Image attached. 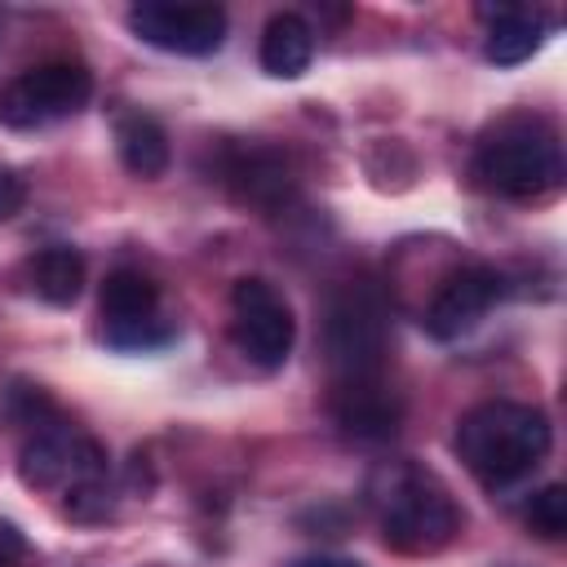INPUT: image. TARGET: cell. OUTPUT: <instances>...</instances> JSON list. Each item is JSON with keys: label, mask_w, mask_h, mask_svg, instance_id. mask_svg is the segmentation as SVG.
Returning <instances> with one entry per match:
<instances>
[{"label": "cell", "mask_w": 567, "mask_h": 567, "mask_svg": "<svg viewBox=\"0 0 567 567\" xmlns=\"http://www.w3.org/2000/svg\"><path fill=\"white\" fill-rule=\"evenodd\" d=\"M230 341L261 372H275L288 363L292 341H297V319L270 279H261V275L235 279V288H230Z\"/></svg>", "instance_id": "7"}, {"label": "cell", "mask_w": 567, "mask_h": 567, "mask_svg": "<svg viewBox=\"0 0 567 567\" xmlns=\"http://www.w3.org/2000/svg\"><path fill=\"white\" fill-rule=\"evenodd\" d=\"M261 71L275 75V80H297L310 71V58H315V27L301 18V13H275L261 31Z\"/></svg>", "instance_id": "13"}, {"label": "cell", "mask_w": 567, "mask_h": 567, "mask_svg": "<svg viewBox=\"0 0 567 567\" xmlns=\"http://www.w3.org/2000/svg\"><path fill=\"white\" fill-rule=\"evenodd\" d=\"M106 452L97 439L80 434L75 425L62 421H40L31 439L18 452V478L35 492H80L93 483H106Z\"/></svg>", "instance_id": "6"}, {"label": "cell", "mask_w": 567, "mask_h": 567, "mask_svg": "<svg viewBox=\"0 0 567 567\" xmlns=\"http://www.w3.org/2000/svg\"><path fill=\"white\" fill-rule=\"evenodd\" d=\"M372 505L381 518V536L399 554H439L461 532V509L452 492L421 465L394 461L372 483Z\"/></svg>", "instance_id": "3"}, {"label": "cell", "mask_w": 567, "mask_h": 567, "mask_svg": "<svg viewBox=\"0 0 567 567\" xmlns=\"http://www.w3.org/2000/svg\"><path fill=\"white\" fill-rule=\"evenodd\" d=\"M292 567H363L354 558H328V554H315V558H297Z\"/></svg>", "instance_id": "20"}, {"label": "cell", "mask_w": 567, "mask_h": 567, "mask_svg": "<svg viewBox=\"0 0 567 567\" xmlns=\"http://www.w3.org/2000/svg\"><path fill=\"white\" fill-rule=\"evenodd\" d=\"M230 186H235V195L244 204L279 208L292 195V168L275 151H248V155H239L230 164Z\"/></svg>", "instance_id": "16"}, {"label": "cell", "mask_w": 567, "mask_h": 567, "mask_svg": "<svg viewBox=\"0 0 567 567\" xmlns=\"http://www.w3.org/2000/svg\"><path fill=\"white\" fill-rule=\"evenodd\" d=\"M102 337L115 350H155L173 341V323L159 315V288L151 275L120 266L102 284Z\"/></svg>", "instance_id": "8"}, {"label": "cell", "mask_w": 567, "mask_h": 567, "mask_svg": "<svg viewBox=\"0 0 567 567\" xmlns=\"http://www.w3.org/2000/svg\"><path fill=\"white\" fill-rule=\"evenodd\" d=\"M523 518L540 540H563L567 536V487L545 483L540 492H532V501L523 505Z\"/></svg>", "instance_id": "17"}, {"label": "cell", "mask_w": 567, "mask_h": 567, "mask_svg": "<svg viewBox=\"0 0 567 567\" xmlns=\"http://www.w3.org/2000/svg\"><path fill=\"white\" fill-rule=\"evenodd\" d=\"M323 354L337 381H377L390 354L385 301L368 284H346L323 310Z\"/></svg>", "instance_id": "4"}, {"label": "cell", "mask_w": 567, "mask_h": 567, "mask_svg": "<svg viewBox=\"0 0 567 567\" xmlns=\"http://www.w3.org/2000/svg\"><path fill=\"white\" fill-rule=\"evenodd\" d=\"M22 195H27L22 177H18L13 168H4V164H0V221H9V217L22 208Z\"/></svg>", "instance_id": "18"}, {"label": "cell", "mask_w": 567, "mask_h": 567, "mask_svg": "<svg viewBox=\"0 0 567 567\" xmlns=\"http://www.w3.org/2000/svg\"><path fill=\"white\" fill-rule=\"evenodd\" d=\"M27 288L49 306H71L84 292V257L71 244H49L27 257Z\"/></svg>", "instance_id": "15"}, {"label": "cell", "mask_w": 567, "mask_h": 567, "mask_svg": "<svg viewBox=\"0 0 567 567\" xmlns=\"http://www.w3.org/2000/svg\"><path fill=\"white\" fill-rule=\"evenodd\" d=\"M456 456L483 487H509L527 478L554 443V425L536 403L487 399L456 421Z\"/></svg>", "instance_id": "1"}, {"label": "cell", "mask_w": 567, "mask_h": 567, "mask_svg": "<svg viewBox=\"0 0 567 567\" xmlns=\"http://www.w3.org/2000/svg\"><path fill=\"white\" fill-rule=\"evenodd\" d=\"M115 151H120V164L133 173V177H159L173 159V146H168V133L159 128V120L142 115V111H124L115 115Z\"/></svg>", "instance_id": "14"}, {"label": "cell", "mask_w": 567, "mask_h": 567, "mask_svg": "<svg viewBox=\"0 0 567 567\" xmlns=\"http://www.w3.org/2000/svg\"><path fill=\"white\" fill-rule=\"evenodd\" d=\"M483 18H487L483 58L496 66H518L545 44V13L540 9L501 4V9H483Z\"/></svg>", "instance_id": "12"}, {"label": "cell", "mask_w": 567, "mask_h": 567, "mask_svg": "<svg viewBox=\"0 0 567 567\" xmlns=\"http://www.w3.org/2000/svg\"><path fill=\"white\" fill-rule=\"evenodd\" d=\"M501 292H505V279L492 266H461V270H452L439 284V292H434V301L425 310V332L439 337V341L465 337L470 328H478L487 319V310L501 301Z\"/></svg>", "instance_id": "10"}, {"label": "cell", "mask_w": 567, "mask_h": 567, "mask_svg": "<svg viewBox=\"0 0 567 567\" xmlns=\"http://www.w3.org/2000/svg\"><path fill=\"white\" fill-rule=\"evenodd\" d=\"M22 554H27V536L18 532V523L0 518V567H22Z\"/></svg>", "instance_id": "19"}, {"label": "cell", "mask_w": 567, "mask_h": 567, "mask_svg": "<svg viewBox=\"0 0 567 567\" xmlns=\"http://www.w3.org/2000/svg\"><path fill=\"white\" fill-rule=\"evenodd\" d=\"M332 416H337V425L346 434L368 439V443H381V439H394L399 434L403 403L385 385V377H377V381H337L332 385Z\"/></svg>", "instance_id": "11"}, {"label": "cell", "mask_w": 567, "mask_h": 567, "mask_svg": "<svg viewBox=\"0 0 567 567\" xmlns=\"http://www.w3.org/2000/svg\"><path fill=\"white\" fill-rule=\"evenodd\" d=\"M93 75L84 62H40L0 84V124L4 128H44L71 120L89 106Z\"/></svg>", "instance_id": "5"}, {"label": "cell", "mask_w": 567, "mask_h": 567, "mask_svg": "<svg viewBox=\"0 0 567 567\" xmlns=\"http://www.w3.org/2000/svg\"><path fill=\"white\" fill-rule=\"evenodd\" d=\"M474 182L501 199H545L563 186V142L545 115H501L474 146Z\"/></svg>", "instance_id": "2"}, {"label": "cell", "mask_w": 567, "mask_h": 567, "mask_svg": "<svg viewBox=\"0 0 567 567\" xmlns=\"http://www.w3.org/2000/svg\"><path fill=\"white\" fill-rule=\"evenodd\" d=\"M128 31L164 53H182V58H204L217 53L226 40V9L221 4H133L128 9Z\"/></svg>", "instance_id": "9"}]
</instances>
